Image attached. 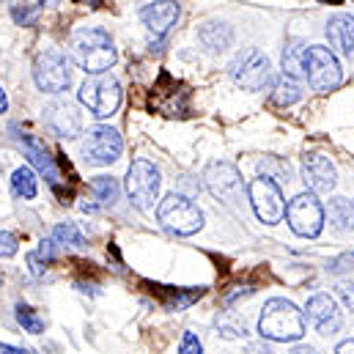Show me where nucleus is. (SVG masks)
Instances as JSON below:
<instances>
[{
  "label": "nucleus",
  "instance_id": "obj_1",
  "mask_svg": "<svg viewBox=\"0 0 354 354\" xmlns=\"http://www.w3.org/2000/svg\"><path fill=\"white\" fill-rule=\"evenodd\" d=\"M75 64L88 75H104L115 64V44L104 28H77L69 39Z\"/></svg>",
  "mask_w": 354,
  "mask_h": 354
},
{
  "label": "nucleus",
  "instance_id": "obj_2",
  "mask_svg": "<svg viewBox=\"0 0 354 354\" xmlns=\"http://www.w3.org/2000/svg\"><path fill=\"white\" fill-rule=\"evenodd\" d=\"M259 333L261 338L277 341V344L299 341L305 335V316L288 299H269L259 319Z\"/></svg>",
  "mask_w": 354,
  "mask_h": 354
},
{
  "label": "nucleus",
  "instance_id": "obj_3",
  "mask_svg": "<svg viewBox=\"0 0 354 354\" xmlns=\"http://www.w3.org/2000/svg\"><path fill=\"white\" fill-rule=\"evenodd\" d=\"M157 220L162 223V228H168V231L176 234V236H192V234H198V231L203 228V214H201V209H198L189 198H184V195H178V192H171L168 198L160 201V206H157Z\"/></svg>",
  "mask_w": 354,
  "mask_h": 354
},
{
  "label": "nucleus",
  "instance_id": "obj_4",
  "mask_svg": "<svg viewBox=\"0 0 354 354\" xmlns=\"http://www.w3.org/2000/svg\"><path fill=\"white\" fill-rule=\"evenodd\" d=\"M77 96L91 110V115L107 118L121 104V86H118V80L113 75H91L88 80L80 86Z\"/></svg>",
  "mask_w": 354,
  "mask_h": 354
},
{
  "label": "nucleus",
  "instance_id": "obj_5",
  "mask_svg": "<svg viewBox=\"0 0 354 354\" xmlns=\"http://www.w3.org/2000/svg\"><path fill=\"white\" fill-rule=\"evenodd\" d=\"M286 220H288V228L297 236L313 239L324 228V206L319 203V198L313 192H302V195H297V198L288 201Z\"/></svg>",
  "mask_w": 354,
  "mask_h": 354
},
{
  "label": "nucleus",
  "instance_id": "obj_6",
  "mask_svg": "<svg viewBox=\"0 0 354 354\" xmlns=\"http://www.w3.org/2000/svg\"><path fill=\"white\" fill-rule=\"evenodd\" d=\"M228 75L242 88L264 91L269 86V80H272V64H269V58H266L264 53H259L256 47H248V50H242L231 61Z\"/></svg>",
  "mask_w": 354,
  "mask_h": 354
},
{
  "label": "nucleus",
  "instance_id": "obj_7",
  "mask_svg": "<svg viewBox=\"0 0 354 354\" xmlns=\"http://www.w3.org/2000/svg\"><path fill=\"white\" fill-rule=\"evenodd\" d=\"M305 75H308L310 88L322 91V93L335 91L344 83L341 64L333 55V50H327V47H308L305 50Z\"/></svg>",
  "mask_w": 354,
  "mask_h": 354
},
{
  "label": "nucleus",
  "instance_id": "obj_8",
  "mask_svg": "<svg viewBox=\"0 0 354 354\" xmlns=\"http://www.w3.org/2000/svg\"><path fill=\"white\" fill-rule=\"evenodd\" d=\"M33 80L39 91L44 93H61V91L69 88L72 83V69H69V61L61 50H47L36 58L33 64Z\"/></svg>",
  "mask_w": 354,
  "mask_h": 354
},
{
  "label": "nucleus",
  "instance_id": "obj_9",
  "mask_svg": "<svg viewBox=\"0 0 354 354\" xmlns=\"http://www.w3.org/2000/svg\"><path fill=\"white\" fill-rule=\"evenodd\" d=\"M160 171L149 162V160H135L129 165V174H127V192H129V201L138 206V209H151L157 195H160Z\"/></svg>",
  "mask_w": 354,
  "mask_h": 354
},
{
  "label": "nucleus",
  "instance_id": "obj_10",
  "mask_svg": "<svg viewBox=\"0 0 354 354\" xmlns=\"http://www.w3.org/2000/svg\"><path fill=\"white\" fill-rule=\"evenodd\" d=\"M248 195H250V203L259 214V220L266 225H274L283 220L286 214V201H283V192H280V184L272 181L266 176H259L250 181L248 187Z\"/></svg>",
  "mask_w": 354,
  "mask_h": 354
},
{
  "label": "nucleus",
  "instance_id": "obj_11",
  "mask_svg": "<svg viewBox=\"0 0 354 354\" xmlns=\"http://www.w3.org/2000/svg\"><path fill=\"white\" fill-rule=\"evenodd\" d=\"M124 140L113 127H93L83 143V157L88 165H110L121 157Z\"/></svg>",
  "mask_w": 354,
  "mask_h": 354
},
{
  "label": "nucleus",
  "instance_id": "obj_12",
  "mask_svg": "<svg viewBox=\"0 0 354 354\" xmlns=\"http://www.w3.org/2000/svg\"><path fill=\"white\" fill-rule=\"evenodd\" d=\"M203 184L220 201H236L242 192V176L231 162H209L203 171Z\"/></svg>",
  "mask_w": 354,
  "mask_h": 354
},
{
  "label": "nucleus",
  "instance_id": "obj_13",
  "mask_svg": "<svg viewBox=\"0 0 354 354\" xmlns=\"http://www.w3.org/2000/svg\"><path fill=\"white\" fill-rule=\"evenodd\" d=\"M302 181L305 187L316 195V192H330L335 189L338 176H335V165L330 162V157L324 154H305L302 157Z\"/></svg>",
  "mask_w": 354,
  "mask_h": 354
},
{
  "label": "nucleus",
  "instance_id": "obj_14",
  "mask_svg": "<svg viewBox=\"0 0 354 354\" xmlns=\"http://www.w3.org/2000/svg\"><path fill=\"white\" fill-rule=\"evenodd\" d=\"M44 121L58 138H66V140H72V138H77L83 132V118H80V113H77V107L72 102L47 104L44 107Z\"/></svg>",
  "mask_w": 354,
  "mask_h": 354
},
{
  "label": "nucleus",
  "instance_id": "obj_15",
  "mask_svg": "<svg viewBox=\"0 0 354 354\" xmlns=\"http://www.w3.org/2000/svg\"><path fill=\"white\" fill-rule=\"evenodd\" d=\"M308 319L316 324L322 335H333L341 327V310L330 294H313L308 299Z\"/></svg>",
  "mask_w": 354,
  "mask_h": 354
},
{
  "label": "nucleus",
  "instance_id": "obj_16",
  "mask_svg": "<svg viewBox=\"0 0 354 354\" xmlns=\"http://www.w3.org/2000/svg\"><path fill=\"white\" fill-rule=\"evenodd\" d=\"M140 19L143 25L154 33V36H165L178 19V3L176 0H154L146 8H140Z\"/></svg>",
  "mask_w": 354,
  "mask_h": 354
},
{
  "label": "nucleus",
  "instance_id": "obj_17",
  "mask_svg": "<svg viewBox=\"0 0 354 354\" xmlns=\"http://www.w3.org/2000/svg\"><path fill=\"white\" fill-rule=\"evenodd\" d=\"M19 146H22V154L28 157V162L41 174V176L47 178L53 187H58V168H55V160L50 157V151L44 149V143L39 140V138H33V135H22L19 138Z\"/></svg>",
  "mask_w": 354,
  "mask_h": 354
},
{
  "label": "nucleus",
  "instance_id": "obj_18",
  "mask_svg": "<svg viewBox=\"0 0 354 354\" xmlns=\"http://www.w3.org/2000/svg\"><path fill=\"white\" fill-rule=\"evenodd\" d=\"M327 39L330 47L344 55V58H354V17L352 14H338L327 22Z\"/></svg>",
  "mask_w": 354,
  "mask_h": 354
},
{
  "label": "nucleus",
  "instance_id": "obj_19",
  "mask_svg": "<svg viewBox=\"0 0 354 354\" xmlns=\"http://www.w3.org/2000/svg\"><path fill=\"white\" fill-rule=\"evenodd\" d=\"M198 41L209 50V53H225L234 44V28L225 22H203L198 28Z\"/></svg>",
  "mask_w": 354,
  "mask_h": 354
},
{
  "label": "nucleus",
  "instance_id": "obj_20",
  "mask_svg": "<svg viewBox=\"0 0 354 354\" xmlns=\"http://www.w3.org/2000/svg\"><path fill=\"white\" fill-rule=\"evenodd\" d=\"M324 220L335 228V231H352L354 228V206L346 198H330V203L324 206Z\"/></svg>",
  "mask_w": 354,
  "mask_h": 354
},
{
  "label": "nucleus",
  "instance_id": "obj_21",
  "mask_svg": "<svg viewBox=\"0 0 354 354\" xmlns=\"http://www.w3.org/2000/svg\"><path fill=\"white\" fill-rule=\"evenodd\" d=\"M305 44L302 41H288L286 50H283V75L291 77V80H299L305 75Z\"/></svg>",
  "mask_w": 354,
  "mask_h": 354
},
{
  "label": "nucleus",
  "instance_id": "obj_22",
  "mask_svg": "<svg viewBox=\"0 0 354 354\" xmlns=\"http://www.w3.org/2000/svg\"><path fill=\"white\" fill-rule=\"evenodd\" d=\"M302 99V86H299V80H291V77H280L277 83H274V88H272V102L277 104V107H288V104H294V102H299Z\"/></svg>",
  "mask_w": 354,
  "mask_h": 354
},
{
  "label": "nucleus",
  "instance_id": "obj_23",
  "mask_svg": "<svg viewBox=\"0 0 354 354\" xmlns=\"http://www.w3.org/2000/svg\"><path fill=\"white\" fill-rule=\"evenodd\" d=\"M53 242H55V245L75 248V250H86V248H88L86 236L80 234V228H77L75 223H58L55 231H53Z\"/></svg>",
  "mask_w": 354,
  "mask_h": 354
},
{
  "label": "nucleus",
  "instance_id": "obj_24",
  "mask_svg": "<svg viewBox=\"0 0 354 354\" xmlns=\"http://www.w3.org/2000/svg\"><path fill=\"white\" fill-rule=\"evenodd\" d=\"M11 189H14V195H19L22 201H30V198H36V192H39V184H36V176H33V171H30V168H17V171L11 174Z\"/></svg>",
  "mask_w": 354,
  "mask_h": 354
},
{
  "label": "nucleus",
  "instance_id": "obj_25",
  "mask_svg": "<svg viewBox=\"0 0 354 354\" xmlns=\"http://www.w3.org/2000/svg\"><path fill=\"white\" fill-rule=\"evenodd\" d=\"M14 316H17V322L22 324V330L25 333H30V335H39V333H44L47 330V319L39 313V310H33L30 305H17V310H14Z\"/></svg>",
  "mask_w": 354,
  "mask_h": 354
},
{
  "label": "nucleus",
  "instance_id": "obj_26",
  "mask_svg": "<svg viewBox=\"0 0 354 354\" xmlns=\"http://www.w3.org/2000/svg\"><path fill=\"white\" fill-rule=\"evenodd\" d=\"M217 330H220L223 338H231V341L248 335V324H245V319H239V316L231 313V310H223V313L217 316Z\"/></svg>",
  "mask_w": 354,
  "mask_h": 354
},
{
  "label": "nucleus",
  "instance_id": "obj_27",
  "mask_svg": "<svg viewBox=\"0 0 354 354\" xmlns=\"http://www.w3.org/2000/svg\"><path fill=\"white\" fill-rule=\"evenodd\" d=\"M91 189L96 192V201H99L102 206H113V203L118 201V192H121L118 181H115V178H110V176L91 178Z\"/></svg>",
  "mask_w": 354,
  "mask_h": 354
},
{
  "label": "nucleus",
  "instance_id": "obj_28",
  "mask_svg": "<svg viewBox=\"0 0 354 354\" xmlns=\"http://www.w3.org/2000/svg\"><path fill=\"white\" fill-rule=\"evenodd\" d=\"M203 297V288H189V291H184V288H176V291H168L165 294V308L168 310H184V308H189L195 299H201Z\"/></svg>",
  "mask_w": 354,
  "mask_h": 354
},
{
  "label": "nucleus",
  "instance_id": "obj_29",
  "mask_svg": "<svg viewBox=\"0 0 354 354\" xmlns=\"http://www.w3.org/2000/svg\"><path fill=\"white\" fill-rule=\"evenodd\" d=\"M259 171H261V176L272 178V181H288V178H291L288 162L280 160V157H264V160L259 162Z\"/></svg>",
  "mask_w": 354,
  "mask_h": 354
},
{
  "label": "nucleus",
  "instance_id": "obj_30",
  "mask_svg": "<svg viewBox=\"0 0 354 354\" xmlns=\"http://www.w3.org/2000/svg\"><path fill=\"white\" fill-rule=\"evenodd\" d=\"M178 354H203V346H201L198 335L184 333V335H181V344H178Z\"/></svg>",
  "mask_w": 354,
  "mask_h": 354
},
{
  "label": "nucleus",
  "instance_id": "obj_31",
  "mask_svg": "<svg viewBox=\"0 0 354 354\" xmlns=\"http://www.w3.org/2000/svg\"><path fill=\"white\" fill-rule=\"evenodd\" d=\"M17 236L14 234H8V231H0V259H8V256H14L17 253Z\"/></svg>",
  "mask_w": 354,
  "mask_h": 354
},
{
  "label": "nucleus",
  "instance_id": "obj_32",
  "mask_svg": "<svg viewBox=\"0 0 354 354\" xmlns=\"http://www.w3.org/2000/svg\"><path fill=\"white\" fill-rule=\"evenodd\" d=\"M36 259H41L44 264H50V261L55 259V242H53V236H50V239H44V242L39 245V250H36Z\"/></svg>",
  "mask_w": 354,
  "mask_h": 354
},
{
  "label": "nucleus",
  "instance_id": "obj_33",
  "mask_svg": "<svg viewBox=\"0 0 354 354\" xmlns=\"http://www.w3.org/2000/svg\"><path fill=\"white\" fill-rule=\"evenodd\" d=\"M338 297L344 299V305H346L349 310H354V283H341V286H338Z\"/></svg>",
  "mask_w": 354,
  "mask_h": 354
},
{
  "label": "nucleus",
  "instance_id": "obj_34",
  "mask_svg": "<svg viewBox=\"0 0 354 354\" xmlns=\"http://www.w3.org/2000/svg\"><path fill=\"white\" fill-rule=\"evenodd\" d=\"M253 294V288H239V291H234V294H225V305H234L239 297H250Z\"/></svg>",
  "mask_w": 354,
  "mask_h": 354
},
{
  "label": "nucleus",
  "instance_id": "obj_35",
  "mask_svg": "<svg viewBox=\"0 0 354 354\" xmlns=\"http://www.w3.org/2000/svg\"><path fill=\"white\" fill-rule=\"evenodd\" d=\"M28 264H30V272H33L36 277H39V274H44V266L39 264V259H36V253H30V256H28Z\"/></svg>",
  "mask_w": 354,
  "mask_h": 354
},
{
  "label": "nucleus",
  "instance_id": "obj_36",
  "mask_svg": "<svg viewBox=\"0 0 354 354\" xmlns=\"http://www.w3.org/2000/svg\"><path fill=\"white\" fill-rule=\"evenodd\" d=\"M0 354H28L25 349H17V346H8V344H0Z\"/></svg>",
  "mask_w": 354,
  "mask_h": 354
},
{
  "label": "nucleus",
  "instance_id": "obj_37",
  "mask_svg": "<svg viewBox=\"0 0 354 354\" xmlns=\"http://www.w3.org/2000/svg\"><path fill=\"white\" fill-rule=\"evenodd\" d=\"M338 354H354V341H344L338 346Z\"/></svg>",
  "mask_w": 354,
  "mask_h": 354
},
{
  "label": "nucleus",
  "instance_id": "obj_38",
  "mask_svg": "<svg viewBox=\"0 0 354 354\" xmlns=\"http://www.w3.org/2000/svg\"><path fill=\"white\" fill-rule=\"evenodd\" d=\"M288 354H319V352H316L313 346H294Z\"/></svg>",
  "mask_w": 354,
  "mask_h": 354
},
{
  "label": "nucleus",
  "instance_id": "obj_39",
  "mask_svg": "<svg viewBox=\"0 0 354 354\" xmlns=\"http://www.w3.org/2000/svg\"><path fill=\"white\" fill-rule=\"evenodd\" d=\"M6 107H8V99H6V91L0 88V113H6Z\"/></svg>",
  "mask_w": 354,
  "mask_h": 354
},
{
  "label": "nucleus",
  "instance_id": "obj_40",
  "mask_svg": "<svg viewBox=\"0 0 354 354\" xmlns=\"http://www.w3.org/2000/svg\"><path fill=\"white\" fill-rule=\"evenodd\" d=\"M250 354H261V352H250ZM264 354H269V352H266V349H264Z\"/></svg>",
  "mask_w": 354,
  "mask_h": 354
},
{
  "label": "nucleus",
  "instance_id": "obj_41",
  "mask_svg": "<svg viewBox=\"0 0 354 354\" xmlns=\"http://www.w3.org/2000/svg\"><path fill=\"white\" fill-rule=\"evenodd\" d=\"M0 286H3V280H0Z\"/></svg>",
  "mask_w": 354,
  "mask_h": 354
},
{
  "label": "nucleus",
  "instance_id": "obj_42",
  "mask_svg": "<svg viewBox=\"0 0 354 354\" xmlns=\"http://www.w3.org/2000/svg\"><path fill=\"white\" fill-rule=\"evenodd\" d=\"M352 259H354V253H352Z\"/></svg>",
  "mask_w": 354,
  "mask_h": 354
}]
</instances>
